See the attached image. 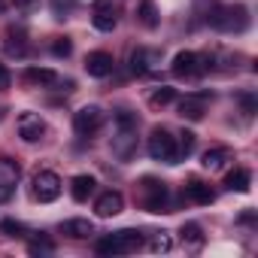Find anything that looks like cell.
<instances>
[{
  "label": "cell",
  "mask_w": 258,
  "mask_h": 258,
  "mask_svg": "<svg viewBox=\"0 0 258 258\" xmlns=\"http://www.w3.org/2000/svg\"><path fill=\"white\" fill-rule=\"evenodd\" d=\"M137 149V118L127 112V109H118L115 112V137H112V152L127 161Z\"/></svg>",
  "instance_id": "obj_2"
},
{
  "label": "cell",
  "mask_w": 258,
  "mask_h": 258,
  "mask_svg": "<svg viewBox=\"0 0 258 258\" xmlns=\"http://www.w3.org/2000/svg\"><path fill=\"white\" fill-rule=\"evenodd\" d=\"M240 222H246V225H252V222H255V213H243V216H240Z\"/></svg>",
  "instance_id": "obj_35"
},
{
  "label": "cell",
  "mask_w": 258,
  "mask_h": 258,
  "mask_svg": "<svg viewBox=\"0 0 258 258\" xmlns=\"http://www.w3.org/2000/svg\"><path fill=\"white\" fill-rule=\"evenodd\" d=\"M121 207H124V198H121V191H103L97 201H94V213L100 216V219H112V216H118L121 213Z\"/></svg>",
  "instance_id": "obj_13"
},
{
  "label": "cell",
  "mask_w": 258,
  "mask_h": 258,
  "mask_svg": "<svg viewBox=\"0 0 258 258\" xmlns=\"http://www.w3.org/2000/svg\"><path fill=\"white\" fill-rule=\"evenodd\" d=\"M112 67H115V61H112V55H109V52H91V55L85 58V73H88V76H94V79L109 76V73H112Z\"/></svg>",
  "instance_id": "obj_14"
},
{
  "label": "cell",
  "mask_w": 258,
  "mask_h": 258,
  "mask_svg": "<svg viewBox=\"0 0 258 258\" xmlns=\"http://www.w3.org/2000/svg\"><path fill=\"white\" fill-rule=\"evenodd\" d=\"M210 28L222 31V34H243L249 28V10L240 4H228V7H213V13L207 16Z\"/></svg>",
  "instance_id": "obj_1"
},
{
  "label": "cell",
  "mask_w": 258,
  "mask_h": 258,
  "mask_svg": "<svg viewBox=\"0 0 258 258\" xmlns=\"http://www.w3.org/2000/svg\"><path fill=\"white\" fill-rule=\"evenodd\" d=\"M213 67V58L210 55H195V52H179L176 58H173V76H179V79H198V76H204L207 70Z\"/></svg>",
  "instance_id": "obj_4"
},
{
  "label": "cell",
  "mask_w": 258,
  "mask_h": 258,
  "mask_svg": "<svg viewBox=\"0 0 258 258\" xmlns=\"http://www.w3.org/2000/svg\"><path fill=\"white\" fill-rule=\"evenodd\" d=\"M34 198L40 201V204H52L58 195H61V176L58 173H52V170H40L37 176H34Z\"/></svg>",
  "instance_id": "obj_7"
},
{
  "label": "cell",
  "mask_w": 258,
  "mask_h": 258,
  "mask_svg": "<svg viewBox=\"0 0 258 258\" xmlns=\"http://www.w3.org/2000/svg\"><path fill=\"white\" fill-rule=\"evenodd\" d=\"M4 49H7V55L10 58H22L25 52H28V34H25V28H7V34H4Z\"/></svg>",
  "instance_id": "obj_15"
},
{
  "label": "cell",
  "mask_w": 258,
  "mask_h": 258,
  "mask_svg": "<svg viewBox=\"0 0 258 258\" xmlns=\"http://www.w3.org/2000/svg\"><path fill=\"white\" fill-rule=\"evenodd\" d=\"M249 185H252V173L246 167L228 170V176H225V188L228 191H249Z\"/></svg>",
  "instance_id": "obj_19"
},
{
  "label": "cell",
  "mask_w": 258,
  "mask_h": 258,
  "mask_svg": "<svg viewBox=\"0 0 258 258\" xmlns=\"http://www.w3.org/2000/svg\"><path fill=\"white\" fill-rule=\"evenodd\" d=\"M255 109H258L255 94H240V112H243V118H252V115H255Z\"/></svg>",
  "instance_id": "obj_29"
},
{
  "label": "cell",
  "mask_w": 258,
  "mask_h": 258,
  "mask_svg": "<svg viewBox=\"0 0 258 258\" xmlns=\"http://www.w3.org/2000/svg\"><path fill=\"white\" fill-rule=\"evenodd\" d=\"M19 179H22V167L13 158H0V188L10 191L19 185Z\"/></svg>",
  "instance_id": "obj_16"
},
{
  "label": "cell",
  "mask_w": 258,
  "mask_h": 258,
  "mask_svg": "<svg viewBox=\"0 0 258 258\" xmlns=\"http://www.w3.org/2000/svg\"><path fill=\"white\" fill-rule=\"evenodd\" d=\"M137 19L143 28H158L161 25V13H158V4L155 0H140V7H137Z\"/></svg>",
  "instance_id": "obj_18"
},
{
  "label": "cell",
  "mask_w": 258,
  "mask_h": 258,
  "mask_svg": "<svg viewBox=\"0 0 258 258\" xmlns=\"http://www.w3.org/2000/svg\"><path fill=\"white\" fill-rule=\"evenodd\" d=\"M25 82H31V85H58V73L49 70V67H28Z\"/></svg>",
  "instance_id": "obj_22"
},
{
  "label": "cell",
  "mask_w": 258,
  "mask_h": 258,
  "mask_svg": "<svg viewBox=\"0 0 258 258\" xmlns=\"http://www.w3.org/2000/svg\"><path fill=\"white\" fill-rule=\"evenodd\" d=\"M179 234H182V243H185L188 249H201L204 240H207V237H204V228H201L198 222H185Z\"/></svg>",
  "instance_id": "obj_24"
},
{
  "label": "cell",
  "mask_w": 258,
  "mask_h": 258,
  "mask_svg": "<svg viewBox=\"0 0 258 258\" xmlns=\"http://www.w3.org/2000/svg\"><path fill=\"white\" fill-rule=\"evenodd\" d=\"M158 64H161V52H155V49H143V46H140V49L131 52V70H134V73H143V76H146V73H152Z\"/></svg>",
  "instance_id": "obj_11"
},
{
  "label": "cell",
  "mask_w": 258,
  "mask_h": 258,
  "mask_svg": "<svg viewBox=\"0 0 258 258\" xmlns=\"http://www.w3.org/2000/svg\"><path fill=\"white\" fill-rule=\"evenodd\" d=\"M4 88H10V70H7V64H0V91Z\"/></svg>",
  "instance_id": "obj_34"
},
{
  "label": "cell",
  "mask_w": 258,
  "mask_h": 258,
  "mask_svg": "<svg viewBox=\"0 0 258 258\" xmlns=\"http://www.w3.org/2000/svg\"><path fill=\"white\" fill-rule=\"evenodd\" d=\"M143 207L149 213H170V204H167V185L158 182V179H143Z\"/></svg>",
  "instance_id": "obj_6"
},
{
  "label": "cell",
  "mask_w": 258,
  "mask_h": 258,
  "mask_svg": "<svg viewBox=\"0 0 258 258\" xmlns=\"http://www.w3.org/2000/svg\"><path fill=\"white\" fill-rule=\"evenodd\" d=\"M152 252H170L173 249V240H170V234H164V231H158V234H152Z\"/></svg>",
  "instance_id": "obj_27"
},
{
  "label": "cell",
  "mask_w": 258,
  "mask_h": 258,
  "mask_svg": "<svg viewBox=\"0 0 258 258\" xmlns=\"http://www.w3.org/2000/svg\"><path fill=\"white\" fill-rule=\"evenodd\" d=\"M228 161H231V149H225V146H210L201 158L204 170H222Z\"/></svg>",
  "instance_id": "obj_17"
},
{
  "label": "cell",
  "mask_w": 258,
  "mask_h": 258,
  "mask_svg": "<svg viewBox=\"0 0 258 258\" xmlns=\"http://www.w3.org/2000/svg\"><path fill=\"white\" fill-rule=\"evenodd\" d=\"M73 7H76V0H52V13H55L58 19L70 16V13H73Z\"/></svg>",
  "instance_id": "obj_30"
},
{
  "label": "cell",
  "mask_w": 258,
  "mask_h": 258,
  "mask_svg": "<svg viewBox=\"0 0 258 258\" xmlns=\"http://www.w3.org/2000/svg\"><path fill=\"white\" fill-rule=\"evenodd\" d=\"M28 252H31V255H40V252H55V246H52V240H43V237H40V240H34V243L28 246Z\"/></svg>",
  "instance_id": "obj_31"
},
{
  "label": "cell",
  "mask_w": 258,
  "mask_h": 258,
  "mask_svg": "<svg viewBox=\"0 0 258 258\" xmlns=\"http://www.w3.org/2000/svg\"><path fill=\"white\" fill-rule=\"evenodd\" d=\"M149 155L164 164H176V137L167 127H155L149 134Z\"/></svg>",
  "instance_id": "obj_5"
},
{
  "label": "cell",
  "mask_w": 258,
  "mask_h": 258,
  "mask_svg": "<svg viewBox=\"0 0 258 258\" xmlns=\"http://www.w3.org/2000/svg\"><path fill=\"white\" fill-rule=\"evenodd\" d=\"M195 143H198V137H195L191 131H182V134H179V143H176V161L188 158V155L195 152Z\"/></svg>",
  "instance_id": "obj_26"
},
{
  "label": "cell",
  "mask_w": 258,
  "mask_h": 258,
  "mask_svg": "<svg viewBox=\"0 0 258 258\" xmlns=\"http://www.w3.org/2000/svg\"><path fill=\"white\" fill-rule=\"evenodd\" d=\"M185 198H188V201H195V204H213V198H216V195H213V188H210V185H204L201 179H191V182L185 185Z\"/></svg>",
  "instance_id": "obj_23"
},
{
  "label": "cell",
  "mask_w": 258,
  "mask_h": 258,
  "mask_svg": "<svg viewBox=\"0 0 258 258\" xmlns=\"http://www.w3.org/2000/svg\"><path fill=\"white\" fill-rule=\"evenodd\" d=\"M34 4H37V0H13V7H16L19 13H28V10H34Z\"/></svg>",
  "instance_id": "obj_33"
},
{
  "label": "cell",
  "mask_w": 258,
  "mask_h": 258,
  "mask_svg": "<svg viewBox=\"0 0 258 258\" xmlns=\"http://www.w3.org/2000/svg\"><path fill=\"white\" fill-rule=\"evenodd\" d=\"M143 246V234L134 231V228H124V231H115L103 240H97V252L100 255H127V252H137Z\"/></svg>",
  "instance_id": "obj_3"
},
{
  "label": "cell",
  "mask_w": 258,
  "mask_h": 258,
  "mask_svg": "<svg viewBox=\"0 0 258 258\" xmlns=\"http://www.w3.org/2000/svg\"><path fill=\"white\" fill-rule=\"evenodd\" d=\"M100 124H103V109L100 106H82L73 115V127H76L79 137H94L100 131Z\"/></svg>",
  "instance_id": "obj_8"
},
{
  "label": "cell",
  "mask_w": 258,
  "mask_h": 258,
  "mask_svg": "<svg viewBox=\"0 0 258 258\" xmlns=\"http://www.w3.org/2000/svg\"><path fill=\"white\" fill-rule=\"evenodd\" d=\"M4 112H7V109H0V118H4Z\"/></svg>",
  "instance_id": "obj_36"
},
{
  "label": "cell",
  "mask_w": 258,
  "mask_h": 258,
  "mask_svg": "<svg viewBox=\"0 0 258 258\" xmlns=\"http://www.w3.org/2000/svg\"><path fill=\"white\" fill-rule=\"evenodd\" d=\"M173 100H176V88H170V85H161V88H155L149 94V106L152 109H161V106H167Z\"/></svg>",
  "instance_id": "obj_25"
},
{
  "label": "cell",
  "mask_w": 258,
  "mask_h": 258,
  "mask_svg": "<svg viewBox=\"0 0 258 258\" xmlns=\"http://www.w3.org/2000/svg\"><path fill=\"white\" fill-rule=\"evenodd\" d=\"M70 52H73V43H70L67 37H58V40L52 43V55H55V58H70Z\"/></svg>",
  "instance_id": "obj_28"
},
{
  "label": "cell",
  "mask_w": 258,
  "mask_h": 258,
  "mask_svg": "<svg viewBox=\"0 0 258 258\" xmlns=\"http://www.w3.org/2000/svg\"><path fill=\"white\" fill-rule=\"evenodd\" d=\"M207 100H210V94H185L179 100V115L188 121H201L207 112Z\"/></svg>",
  "instance_id": "obj_12"
},
{
  "label": "cell",
  "mask_w": 258,
  "mask_h": 258,
  "mask_svg": "<svg viewBox=\"0 0 258 258\" xmlns=\"http://www.w3.org/2000/svg\"><path fill=\"white\" fill-rule=\"evenodd\" d=\"M0 228H4L7 234H13V237H22V231H25V228H22L19 222H13V219H7V222H0Z\"/></svg>",
  "instance_id": "obj_32"
},
{
  "label": "cell",
  "mask_w": 258,
  "mask_h": 258,
  "mask_svg": "<svg viewBox=\"0 0 258 258\" xmlns=\"http://www.w3.org/2000/svg\"><path fill=\"white\" fill-rule=\"evenodd\" d=\"M19 137L25 143H37L46 137V121L37 115V112H22L19 115Z\"/></svg>",
  "instance_id": "obj_10"
},
{
  "label": "cell",
  "mask_w": 258,
  "mask_h": 258,
  "mask_svg": "<svg viewBox=\"0 0 258 258\" xmlns=\"http://www.w3.org/2000/svg\"><path fill=\"white\" fill-rule=\"evenodd\" d=\"M61 231L70 234L73 240H88V237L94 234V225H91L88 219H67V222L61 225Z\"/></svg>",
  "instance_id": "obj_21"
},
{
  "label": "cell",
  "mask_w": 258,
  "mask_h": 258,
  "mask_svg": "<svg viewBox=\"0 0 258 258\" xmlns=\"http://www.w3.org/2000/svg\"><path fill=\"white\" fill-rule=\"evenodd\" d=\"M91 22L97 31H112L118 25V10L112 7V0H94L91 4Z\"/></svg>",
  "instance_id": "obj_9"
},
{
  "label": "cell",
  "mask_w": 258,
  "mask_h": 258,
  "mask_svg": "<svg viewBox=\"0 0 258 258\" xmlns=\"http://www.w3.org/2000/svg\"><path fill=\"white\" fill-rule=\"evenodd\" d=\"M94 176H88V173H79V176H73V182H70V195H73V201H88L91 195H94Z\"/></svg>",
  "instance_id": "obj_20"
}]
</instances>
